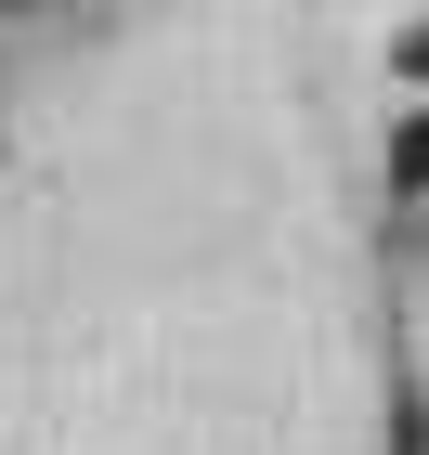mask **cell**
I'll return each instance as SVG.
<instances>
[{
	"instance_id": "obj_1",
	"label": "cell",
	"mask_w": 429,
	"mask_h": 455,
	"mask_svg": "<svg viewBox=\"0 0 429 455\" xmlns=\"http://www.w3.org/2000/svg\"><path fill=\"white\" fill-rule=\"evenodd\" d=\"M391 196H429V105L391 131Z\"/></svg>"
}]
</instances>
